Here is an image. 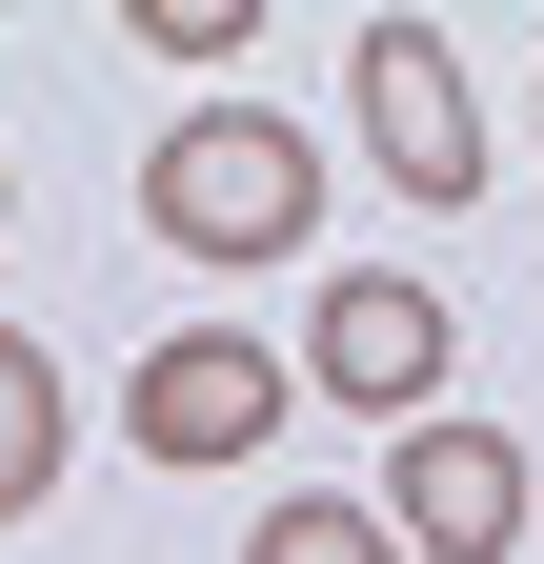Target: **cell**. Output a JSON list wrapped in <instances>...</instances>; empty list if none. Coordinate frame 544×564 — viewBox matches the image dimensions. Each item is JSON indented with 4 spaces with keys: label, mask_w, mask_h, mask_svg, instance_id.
I'll list each match as a JSON object with an SVG mask.
<instances>
[{
    "label": "cell",
    "mask_w": 544,
    "mask_h": 564,
    "mask_svg": "<svg viewBox=\"0 0 544 564\" xmlns=\"http://www.w3.org/2000/svg\"><path fill=\"white\" fill-rule=\"evenodd\" d=\"M142 223H162L182 262H303V223H323V141H303L283 101H182V121L142 141Z\"/></svg>",
    "instance_id": "1"
},
{
    "label": "cell",
    "mask_w": 544,
    "mask_h": 564,
    "mask_svg": "<svg viewBox=\"0 0 544 564\" xmlns=\"http://www.w3.org/2000/svg\"><path fill=\"white\" fill-rule=\"evenodd\" d=\"M0 202H21V162H0Z\"/></svg>",
    "instance_id": "8"
},
{
    "label": "cell",
    "mask_w": 544,
    "mask_h": 564,
    "mask_svg": "<svg viewBox=\"0 0 544 564\" xmlns=\"http://www.w3.org/2000/svg\"><path fill=\"white\" fill-rule=\"evenodd\" d=\"M344 82H363V162H383L403 202H485V101H464L444 21H363Z\"/></svg>",
    "instance_id": "2"
},
{
    "label": "cell",
    "mask_w": 544,
    "mask_h": 564,
    "mask_svg": "<svg viewBox=\"0 0 544 564\" xmlns=\"http://www.w3.org/2000/svg\"><path fill=\"white\" fill-rule=\"evenodd\" d=\"M403 564H504L524 524H544V484H524V444L504 423H403Z\"/></svg>",
    "instance_id": "5"
},
{
    "label": "cell",
    "mask_w": 544,
    "mask_h": 564,
    "mask_svg": "<svg viewBox=\"0 0 544 564\" xmlns=\"http://www.w3.org/2000/svg\"><path fill=\"white\" fill-rule=\"evenodd\" d=\"M262 423H283V343H242V323H182V343H142V383H121V444H142L162 484L182 464H242Z\"/></svg>",
    "instance_id": "3"
},
{
    "label": "cell",
    "mask_w": 544,
    "mask_h": 564,
    "mask_svg": "<svg viewBox=\"0 0 544 564\" xmlns=\"http://www.w3.org/2000/svg\"><path fill=\"white\" fill-rule=\"evenodd\" d=\"M242 564H403V524H363V505H262Z\"/></svg>",
    "instance_id": "7"
},
{
    "label": "cell",
    "mask_w": 544,
    "mask_h": 564,
    "mask_svg": "<svg viewBox=\"0 0 544 564\" xmlns=\"http://www.w3.org/2000/svg\"><path fill=\"white\" fill-rule=\"evenodd\" d=\"M303 383L363 403V423H424V403H444V303H424L403 262H323V303H303Z\"/></svg>",
    "instance_id": "4"
},
{
    "label": "cell",
    "mask_w": 544,
    "mask_h": 564,
    "mask_svg": "<svg viewBox=\"0 0 544 564\" xmlns=\"http://www.w3.org/2000/svg\"><path fill=\"white\" fill-rule=\"evenodd\" d=\"M61 444H81V423H61V364L0 323V524H41V505H61Z\"/></svg>",
    "instance_id": "6"
}]
</instances>
